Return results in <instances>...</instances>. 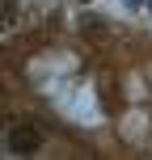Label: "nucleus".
Segmentation results:
<instances>
[{"label":"nucleus","instance_id":"obj_1","mask_svg":"<svg viewBox=\"0 0 152 160\" xmlns=\"http://www.w3.org/2000/svg\"><path fill=\"white\" fill-rule=\"evenodd\" d=\"M38 143H42V135L30 122H17V127L8 131V152H38Z\"/></svg>","mask_w":152,"mask_h":160},{"label":"nucleus","instance_id":"obj_2","mask_svg":"<svg viewBox=\"0 0 152 160\" xmlns=\"http://www.w3.org/2000/svg\"><path fill=\"white\" fill-rule=\"evenodd\" d=\"M17 21V4H13V0H4V34H8V25H13Z\"/></svg>","mask_w":152,"mask_h":160},{"label":"nucleus","instance_id":"obj_3","mask_svg":"<svg viewBox=\"0 0 152 160\" xmlns=\"http://www.w3.org/2000/svg\"><path fill=\"white\" fill-rule=\"evenodd\" d=\"M127 4H131V8H135V4H144V0H127Z\"/></svg>","mask_w":152,"mask_h":160},{"label":"nucleus","instance_id":"obj_4","mask_svg":"<svg viewBox=\"0 0 152 160\" xmlns=\"http://www.w3.org/2000/svg\"><path fill=\"white\" fill-rule=\"evenodd\" d=\"M148 8H152V0H148Z\"/></svg>","mask_w":152,"mask_h":160}]
</instances>
